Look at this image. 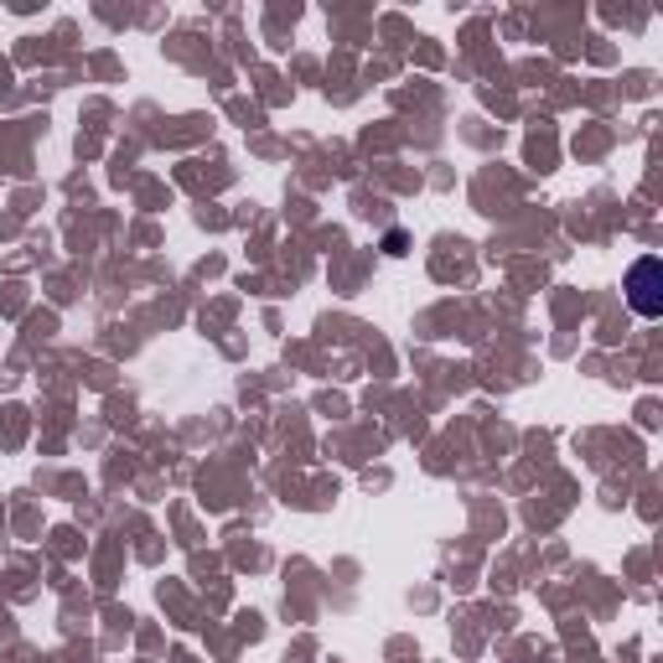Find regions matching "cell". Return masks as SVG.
Masks as SVG:
<instances>
[{"label":"cell","mask_w":663,"mask_h":663,"mask_svg":"<svg viewBox=\"0 0 663 663\" xmlns=\"http://www.w3.org/2000/svg\"><path fill=\"white\" fill-rule=\"evenodd\" d=\"M659 280H663L659 260H638V265H632V275H627V301H632L638 316H659V311H663Z\"/></svg>","instance_id":"6da1fadb"}]
</instances>
